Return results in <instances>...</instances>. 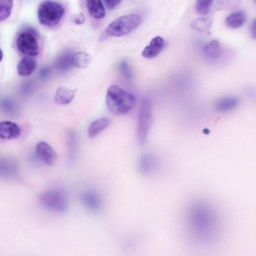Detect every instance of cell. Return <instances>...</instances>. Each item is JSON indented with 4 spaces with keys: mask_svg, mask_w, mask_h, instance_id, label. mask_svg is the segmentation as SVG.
Returning a JSON list of instances; mask_svg holds the SVG:
<instances>
[{
    "mask_svg": "<svg viewBox=\"0 0 256 256\" xmlns=\"http://www.w3.org/2000/svg\"><path fill=\"white\" fill-rule=\"evenodd\" d=\"M192 231L202 240L210 239L214 232V217L211 208L204 203H197L190 211Z\"/></svg>",
    "mask_w": 256,
    "mask_h": 256,
    "instance_id": "6da1fadb",
    "label": "cell"
},
{
    "mask_svg": "<svg viewBox=\"0 0 256 256\" xmlns=\"http://www.w3.org/2000/svg\"><path fill=\"white\" fill-rule=\"evenodd\" d=\"M136 102L134 94L118 86H112L108 90L106 106L114 115L122 116L129 112L134 106Z\"/></svg>",
    "mask_w": 256,
    "mask_h": 256,
    "instance_id": "7a4b0ae2",
    "label": "cell"
},
{
    "mask_svg": "<svg viewBox=\"0 0 256 256\" xmlns=\"http://www.w3.org/2000/svg\"><path fill=\"white\" fill-rule=\"evenodd\" d=\"M142 21V17L136 14L120 16L114 20L105 28L99 40L100 42H103L110 38L127 35L137 28Z\"/></svg>",
    "mask_w": 256,
    "mask_h": 256,
    "instance_id": "3957f363",
    "label": "cell"
},
{
    "mask_svg": "<svg viewBox=\"0 0 256 256\" xmlns=\"http://www.w3.org/2000/svg\"><path fill=\"white\" fill-rule=\"evenodd\" d=\"M64 14V6L60 3L52 0L42 2L38 11L40 23L47 27H53L58 24Z\"/></svg>",
    "mask_w": 256,
    "mask_h": 256,
    "instance_id": "277c9868",
    "label": "cell"
},
{
    "mask_svg": "<svg viewBox=\"0 0 256 256\" xmlns=\"http://www.w3.org/2000/svg\"><path fill=\"white\" fill-rule=\"evenodd\" d=\"M152 121V108L150 100L142 99L138 113L137 138L140 144H143L147 138Z\"/></svg>",
    "mask_w": 256,
    "mask_h": 256,
    "instance_id": "5b68a950",
    "label": "cell"
},
{
    "mask_svg": "<svg viewBox=\"0 0 256 256\" xmlns=\"http://www.w3.org/2000/svg\"><path fill=\"white\" fill-rule=\"evenodd\" d=\"M40 204L50 210L62 213L68 206V198L64 191L51 190L42 192L39 197Z\"/></svg>",
    "mask_w": 256,
    "mask_h": 256,
    "instance_id": "8992f818",
    "label": "cell"
},
{
    "mask_svg": "<svg viewBox=\"0 0 256 256\" xmlns=\"http://www.w3.org/2000/svg\"><path fill=\"white\" fill-rule=\"evenodd\" d=\"M16 46L22 53L28 56H36L40 52L36 38L28 32H23L19 34L16 40Z\"/></svg>",
    "mask_w": 256,
    "mask_h": 256,
    "instance_id": "52a82bcc",
    "label": "cell"
},
{
    "mask_svg": "<svg viewBox=\"0 0 256 256\" xmlns=\"http://www.w3.org/2000/svg\"><path fill=\"white\" fill-rule=\"evenodd\" d=\"M36 152L40 160L48 166H52L57 161L56 153L46 142H39L36 146Z\"/></svg>",
    "mask_w": 256,
    "mask_h": 256,
    "instance_id": "ba28073f",
    "label": "cell"
},
{
    "mask_svg": "<svg viewBox=\"0 0 256 256\" xmlns=\"http://www.w3.org/2000/svg\"><path fill=\"white\" fill-rule=\"evenodd\" d=\"M21 134V129L16 123L10 121L0 122V138L14 140L18 138Z\"/></svg>",
    "mask_w": 256,
    "mask_h": 256,
    "instance_id": "9c48e42d",
    "label": "cell"
},
{
    "mask_svg": "<svg viewBox=\"0 0 256 256\" xmlns=\"http://www.w3.org/2000/svg\"><path fill=\"white\" fill-rule=\"evenodd\" d=\"M165 46L164 39L158 36L152 39L150 44L142 52V56L146 58L152 59L158 56Z\"/></svg>",
    "mask_w": 256,
    "mask_h": 256,
    "instance_id": "30bf717a",
    "label": "cell"
},
{
    "mask_svg": "<svg viewBox=\"0 0 256 256\" xmlns=\"http://www.w3.org/2000/svg\"><path fill=\"white\" fill-rule=\"evenodd\" d=\"M158 166V160L154 155L146 153L142 156L138 162L140 172L144 174L154 172Z\"/></svg>",
    "mask_w": 256,
    "mask_h": 256,
    "instance_id": "8fae6325",
    "label": "cell"
},
{
    "mask_svg": "<svg viewBox=\"0 0 256 256\" xmlns=\"http://www.w3.org/2000/svg\"><path fill=\"white\" fill-rule=\"evenodd\" d=\"M82 204L88 210H98L101 206V200L98 194L94 191H87L80 196Z\"/></svg>",
    "mask_w": 256,
    "mask_h": 256,
    "instance_id": "7c38bea8",
    "label": "cell"
},
{
    "mask_svg": "<svg viewBox=\"0 0 256 256\" xmlns=\"http://www.w3.org/2000/svg\"><path fill=\"white\" fill-rule=\"evenodd\" d=\"M76 92V90L68 88L64 86L59 87L54 95V101L60 105L68 104L72 101Z\"/></svg>",
    "mask_w": 256,
    "mask_h": 256,
    "instance_id": "4fadbf2b",
    "label": "cell"
},
{
    "mask_svg": "<svg viewBox=\"0 0 256 256\" xmlns=\"http://www.w3.org/2000/svg\"><path fill=\"white\" fill-rule=\"evenodd\" d=\"M239 99L234 96H226L218 100L214 105L216 110L220 112H225L236 108L239 104Z\"/></svg>",
    "mask_w": 256,
    "mask_h": 256,
    "instance_id": "5bb4252c",
    "label": "cell"
},
{
    "mask_svg": "<svg viewBox=\"0 0 256 256\" xmlns=\"http://www.w3.org/2000/svg\"><path fill=\"white\" fill-rule=\"evenodd\" d=\"M36 68L35 60L30 56H25L19 62L18 72L22 76H28L32 74Z\"/></svg>",
    "mask_w": 256,
    "mask_h": 256,
    "instance_id": "9a60e30c",
    "label": "cell"
},
{
    "mask_svg": "<svg viewBox=\"0 0 256 256\" xmlns=\"http://www.w3.org/2000/svg\"><path fill=\"white\" fill-rule=\"evenodd\" d=\"M247 19V14L244 10H237L230 14L226 19V24L232 28L242 26Z\"/></svg>",
    "mask_w": 256,
    "mask_h": 256,
    "instance_id": "2e32d148",
    "label": "cell"
},
{
    "mask_svg": "<svg viewBox=\"0 0 256 256\" xmlns=\"http://www.w3.org/2000/svg\"><path fill=\"white\" fill-rule=\"evenodd\" d=\"M86 6L90 14L94 18L101 20L105 17L106 10L101 0H88L86 2Z\"/></svg>",
    "mask_w": 256,
    "mask_h": 256,
    "instance_id": "e0dca14e",
    "label": "cell"
},
{
    "mask_svg": "<svg viewBox=\"0 0 256 256\" xmlns=\"http://www.w3.org/2000/svg\"><path fill=\"white\" fill-rule=\"evenodd\" d=\"M18 166L12 160L0 157V176L4 178H12L18 172Z\"/></svg>",
    "mask_w": 256,
    "mask_h": 256,
    "instance_id": "ac0fdd59",
    "label": "cell"
},
{
    "mask_svg": "<svg viewBox=\"0 0 256 256\" xmlns=\"http://www.w3.org/2000/svg\"><path fill=\"white\" fill-rule=\"evenodd\" d=\"M110 120L107 118H98L93 122L88 129V136L90 138H94L101 132L106 130L110 124Z\"/></svg>",
    "mask_w": 256,
    "mask_h": 256,
    "instance_id": "d6986e66",
    "label": "cell"
},
{
    "mask_svg": "<svg viewBox=\"0 0 256 256\" xmlns=\"http://www.w3.org/2000/svg\"><path fill=\"white\" fill-rule=\"evenodd\" d=\"M204 52L208 59L214 60L218 58L222 53V48L220 42L217 40L210 42L205 46Z\"/></svg>",
    "mask_w": 256,
    "mask_h": 256,
    "instance_id": "ffe728a7",
    "label": "cell"
},
{
    "mask_svg": "<svg viewBox=\"0 0 256 256\" xmlns=\"http://www.w3.org/2000/svg\"><path fill=\"white\" fill-rule=\"evenodd\" d=\"M74 54L71 52H64L57 59L56 62V68L59 70L66 72L72 66Z\"/></svg>",
    "mask_w": 256,
    "mask_h": 256,
    "instance_id": "44dd1931",
    "label": "cell"
},
{
    "mask_svg": "<svg viewBox=\"0 0 256 256\" xmlns=\"http://www.w3.org/2000/svg\"><path fill=\"white\" fill-rule=\"evenodd\" d=\"M91 56L84 52H78L73 55L72 66L78 68H84L90 63Z\"/></svg>",
    "mask_w": 256,
    "mask_h": 256,
    "instance_id": "7402d4cb",
    "label": "cell"
},
{
    "mask_svg": "<svg viewBox=\"0 0 256 256\" xmlns=\"http://www.w3.org/2000/svg\"><path fill=\"white\" fill-rule=\"evenodd\" d=\"M78 142L76 134L72 131H70L68 134V146L70 162H72L75 158L77 152Z\"/></svg>",
    "mask_w": 256,
    "mask_h": 256,
    "instance_id": "603a6c76",
    "label": "cell"
},
{
    "mask_svg": "<svg viewBox=\"0 0 256 256\" xmlns=\"http://www.w3.org/2000/svg\"><path fill=\"white\" fill-rule=\"evenodd\" d=\"M212 22V20L208 17H201L194 21L192 28L196 30L202 32H209Z\"/></svg>",
    "mask_w": 256,
    "mask_h": 256,
    "instance_id": "cb8c5ba5",
    "label": "cell"
},
{
    "mask_svg": "<svg viewBox=\"0 0 256 256\" xmlns=\"http://www.w3.org/2000/svg\"><path fill=\"white\" fill-rule=\"evenodd\" d=\"M13 5L12 0H0V22L4 21L10 17Z\"/></svg>",
    "mask_w": 256,
    "mask_h": 256,
    "instance_id": "d4e9b609",
    "label": "cell"
},
{
    "mask_svg": "<svg viewBox=\"0 0 256 256\" xmlns=\"http://www.w3.org/2000/svg\"><path fill=\"white\" fill-rule=\"evenodd\" d=\"M214 3L212 0H199L196 4V12L200 15L207 14Z\"/></svg>",
    "mask_w": 256,
    "mask_h": 256,
    "instance_id": "484cf974",
    "label": "cell"
},
{
    "mask_svg": "<svg viewBox=\"0 0 256 256\" xmlns=\"http://www.w3.org/2000/svg\"><path fill=\"white\" fill-rule=\"evenodd\" d=\"M120 70L122 74L128 80H131L132 74L128 62L122 60L120 64Z\"/></svg>",
    "mask_w": 256,
    "mask_h": 256,
    "instance_id": "4316f807",
    "label": "cell"
},
{
    "mask_svg": "<svg viewBox=\"0 0 256 256\" xmlns=\"http://www.w3.org/2000/svg\"><path fill=\"white\" fill-rule=\"evenodd\" d=\"M218 8H232L234 6L238 4V1H220Z\"/></svg>",
    "mask_w": 256,
    "mask_h": 256,
    "instance_id": "83f0119b",
    "label": "cell"
},
{
    "mask_svg": "<svg viewBox=\"0 0 256 256\" xmlns=\"http://www.w3.org/2000/svg\"><path fill=\"white\" fill-rule=\"evenodd\" d=\"M120 0H106L104 2L106 8L110 10H113L122 2Z\"/></svg>",
    "mask_w": 256,
    "mask_h": 256,
    "instance_id": "f1b7e54d",
    "label": "cell"
},
{
    "mask_svg": "<svg viewBox=\"0 0 256 256\" xmlns=\"http://www.w3.org/2000/svg\"><path fill=\"white\" fill-rule=\"evenodd\" d=\"M74 21L76 24L82 25L85 22V18L82 14H80L75 17Z\"/></svg>",
    "mask_w": 256,
    "mask_h": 256,
    "instance_id": "f546056e",
    "label": "cell"
},
{
    "mask_svg": "<svg viewBox=\"0 0 256 256\" xmlns=\"http://www.w3.org/2000/svg\"><path fill=\"white\" fill-rule=\"evenodd\" d=\"M250 32L251 36L254 38H256V20L255 19L253 20L250 24Z\"/></svg>",
    "mask_w": 256,
    "mask_h": 256,
    "instance_id": "4dcf8cb0",
    "label": "cell"
},
{
    "mask_svg": "<svg viewBox=\"0 0 256 256\" xmlns=\"http://www.w3.org/2000/svg\"><path fill=\"white\" fill-rule=\"evenodd\" d=\"M3 58V52L2 50L0 48V63L2 62Z\"/></svg>",
    "mask_w": 256,
    "mask_h": 256,
    "instance_id": "1f68e13d",
    "label": "cell"
}]
</instances>
